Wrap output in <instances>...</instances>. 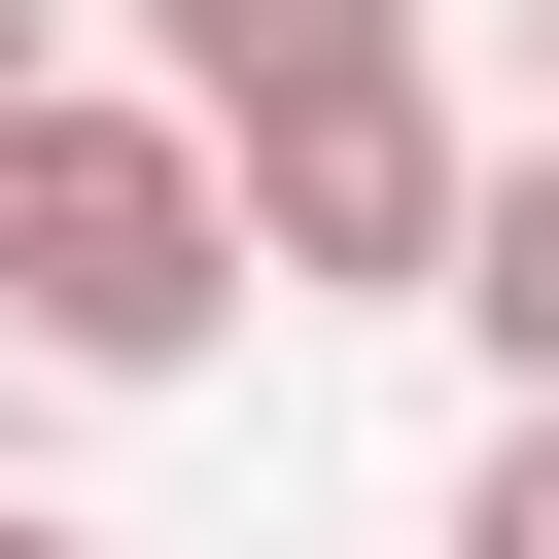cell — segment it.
Segmentation results:
<instances>
[{
    "mask_svg": "<svg viewBox=\"0 0 559 559\" xmlns=\"http://www.w3.org/2000/svg\"><path fill=\"white\" fill-rule=\"evenodd\" d=\"M0 349H35V384H210V349H245V175H210L140 70L0 105Z\"/></svg>",
    "mask_w": 559,
    "mask_h": 559,
    "instance_id": "6da1fadb",
    "label": "cell"
},
{
    "mask_svg": "<svg viewBox=\"0 0 559 559\" xmlns=\"http://www.w3.org/2000/svg\"><path fill=\"white\" fill-rule=\"evenodd\" d=\"M210 175H245V280H280V314H454V175H489V140H454L419 70H349V105L210 140Z\"/></svg>",
    "mask_w": 559,
    "mask_h": 559,
    "instance_id": "7a4b0ae2",
    "label": "cell"
},
{
    "mask_svg": "<svg viewBox=\"0 0 559 559\" xmlns=\"http://www.w3.org/2000/svg\"><path fill=\"white\" fill-rule=\"evenodd\" d=\"M105 35H140V105H175V140H280V105L419 70V0H105Z\"/></svg>",
    "mask_w": 559,
    "mask_h": 559,
    "instance_id": "3957f363",
    "label": "cell"
},
{
    "mask_svg": "<svg viewBox=\"0 0 559 559\" xmlns=\"http://www.w3.org/2000/svg\"><path fill=\"white\" fill-rule=\"evenodd\" d=\"M454 349H489V419H559V140L454 175Z\"/></svg>",
    "mask_w": 559,
    "mask_h": 559,
    "instance_id": "277c9868",
    "label": "cell"
},
{
    "mask_svg": "<svg viewBox=\"0 0 559 559\" xmlns=\"http://www.w3.org/2000/svg\"><path fill=\"white\" fill-rule=\"evenodd\" d=\"M454 559H559V419H489V454H454Z\"/></svg>",
    "mask_w": 559,
    "mask_h": 559,
    "instance_id": "5b68a950",
    "label": "cell"
},
{
    "mask_svg": "<svg viewBox=\"0 0 559 559\" xmlns=\"http://www.w3.org/2000/svg\"><path fill=\"white\" fill-rule=\"evenodd\" d=\"M70 35H105V0H0V105H70Z\"/></svg>",
    "mask_w": 559,
    "mask_h": 559,
    "instance_id": "8992f818",
    "label": "cell"
},
{
    "mask_svg": "<svg viewBox=\"0 0 559 559\" xmlns=\"http://www.w3.org/2000/svg\"><path fill=\"white\" fill-rule=\"evenodd\" d=\"M524 140H559V0H524Z\"/></svg>",
    "mask_w": 559,
    "mask_h": 559,
    "instance_id": "52a82bcc",
    "label": "cell"
},
{
    "mask_svg": "<svg viewBox=\"0 0 559 559\" xmlns=\"http://www.w3.org/2000/svg\"><path fill=\"white\" fill-rule=\"evenodd\" d=\"M0 559H105V524H35V489H0Z\"/></svg>",
    "mask_w": 559,
    "mask_h": 559,
    "instance_id": "ba28073f",
    "label": "cell"
}]
</instances>
